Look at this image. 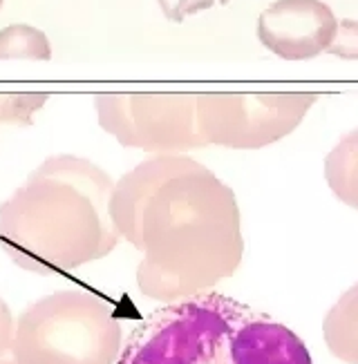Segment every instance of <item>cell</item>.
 Listing matches in <instances>:
<instances>
[{"instance_id": "obj_13", "label": "cell", "mask_w": 358, "mask_h": 364, "mask_svg": "<svg viewBox=\"0 0 358 364\" xmlns=\"http://www.w3.org/2000/svg\"><path fill=\"white\" fill-rule=\"evenodd\" d=\"M231 0H159L164 16L173 23H184L186 16L211 9L213 5H228Z\"/></svg>"}, {"instance_id": "obj_16", "label": "cell", "mask_w": 358, "mask_h": 364, "mask_svg": "<svg viewBox=\"0 0 358 364\" xmlns=\"http://www.w3.org/2000/svg\"><path fill=\"white\" fill-rule=\"evenodd\" d=\"M0 7H3V0H0Z\"/></svg>"}, {"instance_id": "obj_1", "label": "cell", "mask_w": 358, "mask_h": 364, "mask_svg": "<svg viewBox=\"0 0 358 364\" xmlns=\"http://www.w3.org/2000/svg\"><path fill=\"white\" fill-rule=\"evenodd\" d=\"M110 215L117 232L144 252L137 287L146 297L177 302L206 293L242 264L238 199L191 156L139 164L115 186Z\"/></svg>"}, {"instance_id": "obj_5", "label": "cell", "mask_w": 358, "mask_h": 364, "mask_svg": "<svg viewBox=\"0 0 358 364\" xmlns=\"http://www.w3.org/2000/svg\"><path fill=\"white\" fill-rule=\"evenodd\" d=\"M318 101L316 94H197V125L209 146L260 150L289 136Z\"/></svg>"}, {"instance_id": "obj_3", "label": "cell", "mask_w": 358, "mask_h": 364, "mask_svg": "<svg viewBox=\"0 0 358 364\" xmlns=\"http://www.w3.org/2000/svg\"><path fill=\"white\" fill-rule=\"evenodd\" d=\"M117 364H314L305 342L267 313L199 293L150 313Z\"/></svg>"}, {"instance_id": "obj_14", "label": "cell", "mask_w": 358, "mask_h": 364, "mask_svg": "<svg viewBox=\"0 0 358 364\" xmlns=\"http://www.w3.org/2000/svg\"><path fill=\"white\" fill-rule=\"evenodd\" d=\"M14 331H16V322L5 299L0 297V362L11 355V342H14Z\"/></svg>"}, {"instance_id": "obj_6", "label": "cell", "mask_w": 358, "mask_h": 364, "mask_svg": "<svg viewBox=\"0 0 358 364\" xmlns=\"http://www.w3.org/2000/svg\"><path fill=\"white\" fill-rule=\"evenodd\" d=\"M99 123L121 146L179 154L209 146L197 125V94H101Z\"/></svg>"}, {"instance_id": "obj_9", "label": "cell", "mask_w": 358, "mask_h": 364, "mask_svg": "<svg viewBox=\"0 0 358 364\" xmlns=\"http://www.w3.org/2000/svg\"><path fill=\"white\" fill-rule=\"evenodd\" d=\"M325 179L336 199L358 210V128L347 132L327 154Z\"/></svg>"}, {"instance_id": "obj_15", "label": "cell", "mask_w": 358, "mask_h": 364, "mask_svg": "<svg viewBox=\"0 0 358 364\" xmlns=\"http://www.w3.org/2000/svg\"><path fill=\"white\" fill-rule=\"evenodd\" d=\"M0 364H16V360H14V358L9 355V358H5L3 362H0Z\"/></svg>"}, {"instance_id": "obj_8", "label": "cell", "mask_w": 358, "mask_h": 364, "mask_svg": "<svg viewBox=\"0 0 358 364\" xmlns=\"http://www.w3.org/2000/svg\"><path fill=\"white\" fill-rule=\"evenodd\" d=\"M322 336L334 358L345 364H358V282L327 311Z\"/></svg>"}, {"instance_id": "obj_2", "label": "cell", "mask_w": 358, "mask_h": 364, "mask_svg": "<svg viewBox=\"0 0 358 364\" xmlns=\"http://www.w3.org/2000/svg\"><path fill=\"white\" fill-rule=\"evenodd\" d=\"M115 183L79 156H52L0 208V246L29 273H68L110 255Z\"/></svg>"}, {"instance_id": "obj_7", "label": "cell", "mask_w": 358, "mask_h": 364, "mask_svg": "<svg viewBox=\"0 0 358 364\" xmlns=\"http://www.w3.org/2000/svg\"><path fill=\"white\" fill-rule=\"evenodd\" d=\"M338 21L322 0H278L258 18V38L285 60H309L327 52Z\"/></svg>"}, {"instance_id": "obj_11", "label": "cell", "mask_w": 358, "mask_h": 364, "mask_svg": "<svg viewBox=\"0 0 358 364\" xmlns=\"http://www.w3.org/2000/svg\"><path fill=\"white\" fill-rule=\"evenodd\" d=\"M45 101V94H0V123L29 125Z\"/></svg>"}, {"instance_id": "obj_4", "label": "cell", "mask_w": 358, "mask_h": 364, "mask_svg": "<svg viewBox=\"0 0 358 364\" xmlns=\"http://www.w3.org/2000/svg\"><path fill=\"white\" fill-rule=\"evenodd\" d=\"M121 324L101 297L58 291L29 306L16 322V364H117Z\"/></svg>"}, {"instance_id": "obj_10", "label": "cell", "mask_w": 358, "mask_h": 364, "mask_svg": "<svg viewBox=\"0 0 358 364\" xmlns=\"http://www.w3.org/2000/svg\"><path fill=\"white\" fill-rule=\"evenodd\" d=\"M7 58L50 60L52 47L41 29L29 25H11L0 31V60Z\"/></svg>"}, {"instance_id": "obj_12", "label": "cell", "mask_w": 358, "mask_h": 364, "mask_svg": "<svg viewBox=\"0 0 358 364\" xmlns=\"http://www.w3.org/2000/svg\"><path fill=\"white\" fill-rule=\"evenodd\" d=\"M327 52L345 60H358V21H338L336 36Z\"/></svg>"}]
</instances>
